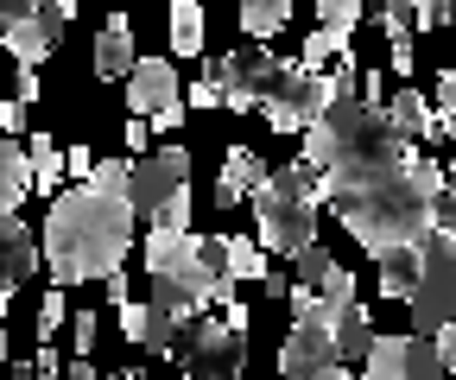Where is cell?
Listing matches in <instances>:
<instances>
[{
  "label": "cell",
  "mask_w": 456,
  "mask_h": 380,
  "mask_svg": "<svg viewBox=\"0 0 456 380\" xmlns=\"http://www.w3.org/2000/svg\"><path fill=\"white\" fill-rule=\"evenodd\" d=\"M444 190V166L437 158H406L387 172H342L323 178V203L336 209V222L349 229L368 254L387 247H419L431 229V203Z\"/></svg>",
  "instance_id": "6da1fadb"
},
{
  "label": "cell",
  "mask_w": 456,
  "mask_h": 380,
  "mask_svg": "<svg viewBox=\"0 0 456 380\" xmlns=\"http://www.w3.org/2000/svg\"><path fill=\"white\" fill-rule=\"evenodd\" d=\"M134 203L127 197H102L89 184L77 190H57L51 215H45V266H51V286H83V279H108L127 266L134 247Z\"/></svg>",
  "instance_id": "7a4b0ae2"
},
{
  "label": "cell",
  "mask_w": 456,
  "mask_h": 380,
  "mask_svg": "<svg viewBox=\"0 0 456 380\" xmlns=\"http://www.w3.org/2000/svg\"><path fill=\"white\" fill-rule=\"evenodd\" d=\"M419 158V146H406L387 115L374 101H330V115L317 127H305V166L323 172V178H342V172H387V166H406Z\"/></svg>",
  "instance_id": "3957f363"
},
{
  "label": "cell",
  "mask_w": 456,
  "mask_h": 380,
  "mask_svg": "<svg viewBox=\"0 0 456 380\" xmlns=\"http://www.w3.org/2000/svg\"><path fill=\"white\" fill-rule=\"evenodd\" d=\"M248 203H254L260 247H266V254H285V260H298V254L317 241L323 172H311L305 158H298V166H279V172H266V184H260Z\"/></svg>",
  "instance_id": "277c9868"
},
{
  "label": "cell",
  "mask_w": 456,
  "mask_h": 380,
  "mask_svg": "<svg viewBox=\"0 0 456 380\" xmlns=\"http://www.w3.org/2000/svg\"><path fill=\"white\" fill-rule=\"evenodd\" d=\"M146 279L152 286H171L178 298H191L197 311L235 298V286L216 273V260H209V247H203L197 229H152L146 235Z\"/></svg>",
  "instance_id": "5b68a950"
},
{
  "label": "cell",
  "mask_w": 456,
  "mask_h": 380,
  "mask_svg": "<svg viewBox=\"0 0 456 380\" xmlns=\"http://www.w3.org/2000/svg\"><path fill=\"white\" fill-rule=\"evenodd\" d=\"M260 115H266L273 133H305V127H317V121L330 115V77H323V70H305L298 58H292V64L279 58V83H273V95L260 101Z\"/></svg>",
  "instance_id": "8992f818"
},
{
  "label": "cell",
  "mask_w": 456,
  "mask_h": 380,
  "mask_svg": "<svg viewBox=\"0 0 456 380\" xmlns=\"http://www.w3.org/2000/svg\"><path fill=\"white\" fill-rule=\"evenodd\" d=\"M425 273L412 286V330L437 336L444 323H456V235H425Z\"/></svg>",
  "instance_id": "52a82bcc"
},
{
  "label": "cell",
  "mask_w": 456,
  "mask_h": 380,
  "mask_svg": "<svg viewBox=\"0 0 456 380\" xmlns=\"http://www.w3.org/2000/svg\"><path fill=\"white\" fill-rule=\"evenodd\" d=\"M178 355L191 380H241L248 368V330H228L222 317H191L178 330Z\"/></svg>",
  "instance_id": "ba28073f"
},
{
  "label": "cell",
  "mask_w": 456,
  "mask_h": 380,
  "mask_svg": "<svg viewBox=\"0 0 456 380\" xmlns=\"http://www.w3.org/2000/svg\"><path fill=\"white\" fill-rule=\"evenodd\" d=\"M203 77H216L222 101L235 108V115H248V108H260V101L273 95V83H279V58H273V51H260V44H248V51H228V58H216Z\"/></svg>",
  "instance_id": "9c48e42d"
},
{
  "label": "cell",
  "mask_w": 456,
  "mask_h": 380,
  "mask_svg": "<svg viewBox=\"0 0 456 380\" xmlns=\"http://www.w3.org/2000/svg\"><path fill=\"white\" fill-rule=\"evenodd\" d=\"M184 184H191V152L184 146H152L146 158H134L127 203H134V215H159Z\"/></svg>",
  "instance_id": "30bf717a"
},
{
  "label": "cell",
  "mask_w": 456,
  "mask_h": 380,
  "mask_svg": "<svg viewBox=\"0 0 456 380\" xmlns=\"http://www.w3.org/2000/svg\"><path fill=\"white\" fill-rule=\"evenodd\" d=\"M57 44H64V13H57V0H45L38 13H26L20 26H7V32H0V51H7V58H20V70L45 64Z\"/></svg>",
  "instance_id": "8fae6325"
},
{
  "label": "cell",
  "mask_w": 456,
  "mask_h": 380,
  "mask_svg": "<svg viewBox=\"0 0 456 380\" xmlns=\"http://www.w3.org/2000/svg\"><path fill=\"white\" fill-rule=\"evenodd\" d=\"M165 108H178V64L171 58H140L127 70V115L152 121V115H165Z\"/></svg>",
  "instance_id": "7c38bea8"
},
{
  "label": "cell",
  "mask_w": 456,
  "mask_h": 380,
  "mask_svg": "<svg viewBox=\"0 0 456 380\" xmlns=\"http://www.w3.org/2000/svg\"><path fill=\"white\" fill-rule=\"evenodd\" d=\"M32 266H38V241L26 235L20 215H0V311L13 304L20 279H32Z\"/></svg>",
  "instance_id": "4fadbf2b"
},
{
  "label": "cell",
  "mask_w": 456,
  "mask_h": 380,
  "mask_svg": "<svg viewBox=\"0 0 456 380\" xmlns=\"http://www.w3.org/2000/svg\"><path fill=\"white\" fill-rule=\"evenodd\" d=\"M203 247H209V260H216V273L228 279V286H241V279H273V266H266V247L260 241H241V235H203Z\"/></svg>",
  "instance_id": "5bb4252c"
},
{
  "label": "cell",
  "mask_w": 456,
  "mask_h": 380,
  "mask_svg": "<svg viewBox=\"0 0 456 380\" xmlns=\"http://www.w3.org/2000/svg\"><path fill=\"white\" fill-rule=\"evenodd\" d=\"M380 115H387V127H393L399 140H406V146H419V140H444V121H437V108H431L419 89H393Z\"/></svg>",
  "instance_id": "9a60e30c"
},
{
  "label": "cell",
  "mask_w": 456,
  "mask_h": 380,
  "mask_svg": "<svg viewBox=\"0 0 456 380\" xmlns=\"http://www.w3.org/2000/svg\"><path fill=\"white\" fill-rule=\"evenodd\" d=\"M330 311V343H336V361H368L374 349V323L362 311V298H342V304H323Z\"/></svg>",
  "instance_id": "2e32d148"
},
{
  "label": "cell",
  "mask_w": 456,
  "mask_h": 380,
  "mask_svg": "<svg viewBox=\"0 0 456 380\" xmlns=\"http://www.w3.org/2000/svg\"><path fill=\"white\" fill-rule=\"evenodd\" d=\"M266 184V158L254 152V146H228V158H222V178H216V203L222 209H235L241 197H254Z\"/></svg>",
  "instance_id": "e0dca14e"
},
{
  "label": "cell",
  "mask_w": 456,
  "mask_h": 380,
  "mask_svg": "<svg viewBox=\"0 0 456 380\" xmlns=\"http://www.w3.org/2000/svg\"><path fill=\"white\" fill-rule=\"evenodd\" d=\"M121 330H127V343H140L152 355H178V330H184V323L152 311V304H121Z\"/></svg>",
  "instance_id": "ac0fdd59"
},
{
  "label": "cell",
  "mask_w": 456,
  "mask_h": 380,
  "mask_svg": "<svg viewBox=\"0 0 456 380\" xmlns=\"http://www.w3.org/2000/svg\"><path fill=\"white\" fill-rule=\"evenodd\" d=\"M140 64V51H134V26L114 13L102 32H95V77L102 83H127V70Z\"/></svg>",
  "instance_id": "d6986e66"
},
{
  "label": "cell",
  "mask_w": 456,
  "mask_h": 380,
  "mask_svg": "<svg viewBox=\"0 0 456 380\" xmlns=\"http://www.w3.org/2000/svg\"><path fill=\"white\" fill-rule=\"evenodd\" d=\"M26 190H32V158H26V146H20V140H0V215H20Z\"/></svg>",
  "instance_id": "ffe728a7"
},
{
  "label": "cell",
  "mask_w": 456,
  "mask_h": 380,
  "mask_svg": "<svg viewBox=\"0 0 456 380\" xmlns=\"http://www.w3.org/2000/svg\"><path fill=\"white\" fill-rule=\"evenodd\" d=\"M425 247V241H419ZM419 247H387V254H374L380 260V298H412V286H419V273H425V254Z\"/></svg>",
  "instance_id": "44dd1931"
},
{
  "label": "cell",
  "mask_w": 456,
  "mask_h": 380,
  "mask_svg": "<svg viewBox=\"0 0 456 380\" xmlns=\"http://www.w3.org/2000/svg\"><path fill=\"white\" fill-rule=\"evenodd\" d=\"M178 58H203V7L197 0H171V26H165Z\"/></svg>",
  "instance_id": "7402d4cb"
},
{
  "label": "cell",
  "mask_w": 456,
  "mask_h": 380,
  "mask_svg": "<svg viewBox=\"0 0 456 380\" xmlns=\"http://www.w3.org/2000/svg\"><path fill=\"white\" fill-rule=\"evenodd\" d=\"M26 158H32V190L57 197V184H64V152H57V140L51 133H32L26 140Z\"/></svg>",
  "instance_id": "603a6c76"
},
{
  "label": "cell",
  "mask_w": 456,
  "mask_h": 380,
  "mask_svg": "<svg viewBox=\"0 0 456 380\" xmlns=\"http://www.w3.org/2000/svg\"><path fill=\"white\" fill-rule=\"evenodd\" d=\"M355 380H406V336H374Z\"/></svg>",
  "instance_id": "cb8c5ba5"
},
{
  "label": "cell",
  "mask_w": 456,
  "mask_h": 380,
  "mask_svg": "<svg viewBox=\"0 0 456 380\" xmlns=\"http://www.w3.org/2000/svg\"><path fill=\"white\" fill-rule=\"evenodd\" d=\"M241 26L248 38H273L279 26H292V0H241Z\"/></svg>",
  "instance_id": "d4e9b609"
},
{
  "label": "cell",
  "mask_w": 456,
  "mask_h": 380,
  "mask_svg": "<svg viewBox=\"0 0 456 380\" xmlns=\"http://www.w3.org/2000/svg\"><path fill=\"white\" fill-rule=\"evenodd\" d=\"M349 38H355V32H336V26H317V32L305 38V51H298V64H305V70H323L330 58H349Z\"/></svg>",
  "instance_id": "484cf974"
},
{
  "label": "cell",
  "mask_w": 456,
  "mask_h": 380,
  "mask_svg": "<svg viewBox=\"0 0 456 380\" xmlns=\"http://www.w3.org/2000/svg\"><path fill=\"white\" fill-rule=\"evenodd\" d=\"M406 380H444V361H437L431 336H406Z\"/></svg>",
  "instance_id": "4316f807"
},
{
  "label": "cell",
  "mask_w": 456,
  "mask_h": 380,
  "mask_svg": "<svg viewBox=\"0 0 456 380\" xmlns=\"http://www.w3.org/2000/svg\"><path fill=\"white\" fill-rule=\"evenodd\" d=\"M127 178H134V166H127V158H95L89 190H102V197H127Z\"/></svg>",
  "instance_id": "83f0119b"
},
{
  "label": "cell",
  "mask_w": 456,
  "mask_h": 380,
  "mask_svg": "<svg viewBox=\"0 0 456 380\" xmlns=\"http://www.w3.org/2000/svg\"><path fill=\"white\" fill-rule=\"evenodd\" d=\"M292 266H298V279H292V286H311V292H317V286L330 279V266H336V260H330V247H317V241H311Z\"/></svg>",
  "instance_id": "f1b7e54d"
},
{
  "label": "cell",
  "mask_w": 456,
  "mask_h": 380,
  "mask_svg": "<svg viewBox=\"0 0 456 380\" xmlns=\"http://www.w3.org/2000/svg\"><path fill=\"white\" fill-rule=\"evenodd\" d=\"M317 20H323V26H336V32H355L362 0H317Z\"/></svg>",
  "instance_id": "f546056e"
},
{
  "label": "cell",
  "mask_w": 456,
  "mask_h": 380,
  "mask_svg": "<svg viewBox=\"0 0 456 380\" xmlns=\"http://www.w3.org/2000/svg\"><path fill=\"white\" fill-rule=\"evenodd\" d=\"M57 330H64V286H51V292L38 298V336L51 343Z\"/></svg>",
  "instance_id": "4dcf8cb0"
},
{
  "label": "cell",
  "mask_w": 456,
  "mask_h": 380,
  "mask_svg": "<svg viewBox=\"0 0 456 380\" xmlns=\"http://www.w3.org/2000/svg\"><path fill=\"white\" fill-rule=\"evenodd\" d=\"M431 229L437 235H456V184L444 178V190H437V203H431Z\"/></svg>",
  "instance_id": "1f68e13d"
},
{
  "label": "cell",
  "mask_w": 456,
  "mask_h": 380,
  "mask_svg": "<svg viewBox=\"0 0 456 380\" xmlns=\"http://www.w3.org/2000/svg\"><path fill=\"white\" fill-rule=\"evenodd\" d=\"M317 298H323V304H342V298H355V273H349V266H330V279L317 286Z\"/></svg>",
  "instance_id": "d6a6232c"
},
{
  "label": "cell",
  "mask_w": 456,
  "mask_h": 380,
  "mask_svg": "<svg viewBox=\"0 0 456 380\" xmlns=\"http://www.w3.org/2000/svg\"><path fill=\"white\" fill-rule=\"evenodd\" d=\"M355 83H362L355 58H336V77H330V101H355Z\"/></svg>",
  "instance_id": "836d02e7"
},
{
  "label": "cell",
  "mask_w": 456,
  "mask_h": 380,
  "mask_svg": "<svg viewBox=\"0 0 456 380\" xmlns=\"http://www.w3.org/2000/svg\"><path fill=\"white\" fill-rule=\"evenodd\" d=\"M152 222H159V229H191V184H184L178 197H171V203L152 215Z\"/></svg>",
  "instance_id": "e575fe53"
},
{
  "label": "cell",
  "mask_w": 456,
  "mask_h": 380,
  "mask_svg": "<svg viewBox=\"0 0 456 380\" xmlns=\"http://www.w3.org/2000/svg\"><path fill=\"white\" fill-rule=\"evenodd\" d=\"M437 121H444V133L456 127V58H450V70H444V83H437Z\"/></svg>",
  "instance_id": "d590c367"
},
{
  "label": "cell",
  "mask_w": 456,
  "mask_h": 380,
  "mask_svg": "<svg viewBox=\"0 0 456 380\" xmlns=\"http://www.w3.org/2000/svg\"><path fill=\"white\" fill-rule=\"evenodd\" d=\"M184 101H191V108H222V89H216V77H197V83L184 89Z\"/></svg>",
  "instance_id": "8d00e7d4"
},
{
  "label": "cell",
  "mask_w": 456,
  "mask_h": 380,
  "mask_svg": "<svg viewBox=\"0 0 456 380\" xmlns=\"http://www.w3.org/2000/svg\"><path fill=\"white\" fill-rule=\"evenodd\" d=\"M89 172H95V152H89V146H70V152H64V178H83V184H89Z\"/></svg>",
  "instance_id": "74e56055"
},
{
  "label": "cell",
  "mask_w": 456,
  "mask_h": 380,
  "mask_svg": "<svg viewBox=\"0 0 456 380\" xmlns=\"http://www.w3.org/2000/svg\"><path fill=\"white\" fill-rule=\"evenodd\" d=\"M387 64L393 77H412V38H387Z\"/></svg>",
  "instance_id": "f35d334b"
},
{
  "label": "cell",
  "mask_w": 456,
  "mask_h": 380,
  "mask_svg": "<svg viewBox=\"0 0 456 380\" xmlns=\"http://www.w3.org/2000/svg\"><path fill=\"white\" fill-rule=\"evenodd\" d=\"M32 380H64V361H57V349H51V343L32 355Z\"/></svg>",
  "instance_id": "ab89813d"
},
{
  "label": "cell",
  "mask_w": 456,
  "mask_h": 380,
  "mask_svg": "<svg viewBox=\"0 0 456 380\" xmlns=\"http://www.w3.org/2000/svg\"><path fill=\"white\" fill-rule=\"evenodd\" d=\"M431 349H437V361H444V374H456V323H444V330L431 336Z\"/></svg>",
  "instance_id": "60d3db41"
},
{
  "label": "cell",
  "mask_w": 456,
  "mask_h": 380,
  "mask_svg": "<svg viewBox=\"0 0 456 380\" xmlns=\"http://www.w3.org/2000/svg\"><path fill=\"white\" fill-rule=\"evenodd\" d=\"M45 7V0H0V32H7V26H20L26 13H38Z\"/></svg>",
  "instance_id": "b9f144b4"
},
{
  "label": "cell",
  "mask_w": 456,
  "mask_h": 380,
  "mask_svg": "<svg viewBox=\"0 0 456 380\" xmlns=\"http://www.w3.org/2000/svg\"><path fill=\"white\" fill-rule=\"evenodd\" d=\"M20 121H26V101H0V140H13Z\"/></svg>",
  "instance_id": "7bdbcfd3"
},
{
  "label": "cell",
  "mask_w": 456,
  "mask_h": 380,
  "mask_svg": "<svg viewBox=\"0 0 456 380\" xmlns=\"http://www.w3.org/2000/svg\"><path fill=\"white\" fill-rule=\"evenodd\" d=\"M121 133H127V146H134V152H140V158H146V152H152V146H146V140H152V121H140V115H134V121H127V127H121Z\"/></svg>",
  "instance_id": "ee69618b"
},
{
  "label": "cell",
  "mask_w": 456,
  "mask_h": 380,
  "mask_svg": "<svg viewBox=\"0 0 456 380\" xmlns=\"http://www.w3.org/2000/svg\"><path fill=\"white\" fill-rule=\"evenodd\" d=\"M95 330H102V323H95V311H77V355H89Z\"/></svg>",
  "instance_id": "f6af8a7d"
},
{
  "label": "cell",
  "mask_w": 456,
  "mask_h": 380,
  "mask_svg": "<svg viewBox=\"0 0 456 380\" xmlns=\"http://www.w3.org/2000/svg\"><path fill=\"white\" fill-rule=\"evenodd\" d=\"M222 323H228V330H248V304L241 298H222Z\"/></svg>",
  "instance_id": "bcb514c9"
},
{
  "label": "cell",
  "mask_w": 456,
  "mask_h": 380,
  "mask_svg": "<svg viewBox=\"0 0 456 380\" xmlns=\"http://www.w3.org/2000/svg\"><path fill=\"white\" fill-rule=\"evenodd\" d=\"M102 292H108V304H127V273H108Z\"/></svg>",
  "instance_id": "7dc6e473"
},
{
  "label": "cell",
  "mask_w": 456,
  "mask_h": 380,
  "mask_svg": "<svg viewBox=\"0 0 456 380\" xmlns=\"http://www.w3.org/2000/svg\"><path fill=\"white\" fill-rule=\"evenodd\" d=\"M64 374H70V380H108V374H95V361H89V355H77Z\"/></svg>",
  "instance_id": "c3c4849f"
},
{
  "label": "cell",
  "mask_w": 456,
  "mask_h": 380,
  "mask_svg": "<svg viewBox=\"0 0 456 380\" xmlns=\"http://www.w3.org/2000/svg\"><path fill=\"white\" fill-rule=\"evenodd\" d=\"M317 380H355V374H349V368H342V361H336V368H323Z\"/></svg>",
  "instance_id": "681fc988"
},
{
  "label": "cell",
  "mask_w": 456,
  "mask_h": 380,
  "mask_svg": "<svg viewBox=\"0 0 456 380\" xmlns=\"http://www.w3.org/2000/svg\"><path fill=\"white\" fill-rule=\"evenodd\" d=\"M108 380H152V374H140V368H121V374H108Z\"/></svg>",
  "instance_id": "f907efd6"
},
{
  "label": "cell",
  "mask_w": 456,
  "mask_h": 380,
  "mask_svg": "<svg viewBox=\"0 0 456 380\" xmlns=\"http://www.w3.org/2000/svg\"><path fill=\"white\" fill-rule=\"evenodd\" d=\"M13 380H32V361H20V368H13Z\"/></svg>",
  "instance_id": "816d5d0a"
},
{
  "label": "cell",
  "mask_w": 456,
  "mask_h": 380,
  "mask_svg": "<svg viewBox=\"0 0 456 380\" xmlns=\"http://www.w3.org/2000/svg\"><path fill=\"white\" fill-rule=\"evenodd\" d=\"M57 13H64V20H70V13H77V0H57Z\"/></svg>",
  "instance_id": "f5cc1de1"
},
{
  "label": "cell",
  "mask_w": 456,
  "mask_h": 380,
  "mask_svg": "<svg viewBox=\"0 0 456 380\" xmlns=\"http://www.w3.org/2000/svg\"><path fill=\"white\" fill-rule=\"evenodd\" d=\"M7 355H13V343H7V330H0V361H7Z\"/></svg>",
  "instance_id": "db71d44e"
},
{
  "label": "cell",
  "mask_w": 456,
  "mask_h": 380,
  "mask_svg": "<svg viewBox=\"0 0 456 380\" xmlns=\"http://www.w3.org/2000/svg\"><path fill=\"white\" fill-rule=\"evenodd\" d=\"M444 20H450V26H456V0H444Z\"/></svg>",
  "instance_id": "11a10c76"
},
{
  "label": "cell",
  "mask_w": 456,
  "mask_h": 380,
  "mask_svg": "<svg viewBox=\"0 0 456 380\" xmlns=\"http://www.w3.org/2000/svg\"><path fill=\"white\" fill-rule=\"evenodd\" d=\"M444 178H450V184H456V158H450V172H444Z\"/></svg>",
  "instance_id": "9f6ffc18"
},
{
  "label": "cell",
  "mask_w": 456,
  "mask_h": 380,
  "mask_svg": "<svg viewBox=\"0 0 456 380\" xmlns=\"http://www.w3.org/2000/svg\"><path fill=\"white\" fill-rule=\"evenodd\" d=\"M450 140H456V127H450Z\"/></svg>",
  "instance_id": "6f0895ef"
}]
</instances>
